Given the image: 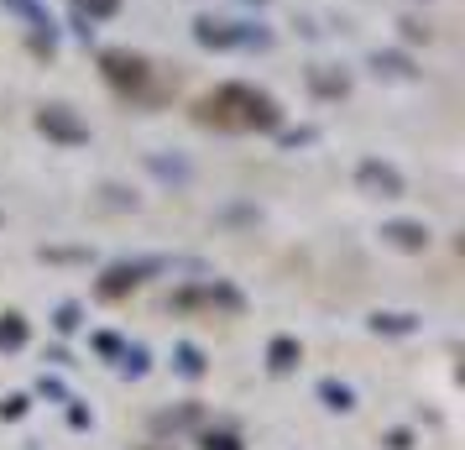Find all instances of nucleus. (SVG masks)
Segmentation results:
<instances>
[{"label":"nucleus","instance_id":"1","mask_svg":"<svg viewBox=\"0 0 465 450\" xmlns=\"http://www.w3.org/2000/svg\"><path fill=\"white\" fill-rule=\"evenodd\" d=\"M204 121H220V126H235V131H256V126H272L277 110L267 95L231 85V89H220V95L204 100Z\"/></svg>","mask_w":465,"mask_h":450},{"label":"nucleus","instance_id":"2","mask_svg":"<svg viewBox=\"0 0 465 450\" xmlns=\"http://www.w3.org/2000/svg\"><path fill=\"white\" fill-rule=\"evenodd\" d=\"M361 189L381 194V199H398V194H402V178H398L392 168H381V163H366V168H361Z\"/></svg>","mask_w":465,"mask_h":450},{"label":"nucleus","instance_id":"3","mask_svg":"<svg viewBox=\"0 0 465 450\" xmlns=\"http://www.w3.org/2000/svg\"><path fill=\"white\" fill-rule=\"evenodd\" d=\"M43 131H47V136H58V142H84V136H89V131L79 126V121H74L64 105L43 110Z\"/></svg>","mask_w":465,"mask_h":450},{"label":"nucleus","instance_id":"4","mask_svg":"<svg viewBox=\"0 0 465 450\" xmlns=\"http://www.w3.org/2000/svg\"><path fill=\"white\" fill-rule=\"evenodd\" d=\"M381 236L392 241L398 252H423V246H429V231H423V225H413V220H392Z\"/></svg>","mask_w":465,"mask_h":450},{"label":"nucleus","instance_id":"5","mask_svg":"<svg viewBox=\"0 0 465 450\" xmlns=\"http://www.w3.org/2000/svg\"><path fill=\"white\" fill-rule=\"evenodd\" d=\"M298 356H303V351H298V341H288V335H277V341L267 345V362H272V372H293Z\"/></svg>","mask_w":465,"mask_h":450},{"label":"nucleus","instance_id":"6","mask_svg":"<svg viewBox=\"0 0 465 450\" xmlns=\"http://www.w3.org/2000/svg\"><path fill=\"white\" fill-rule=\"evenodd\" d=\"M26 345V320L22 315H0V351H16Z\"/></svg>","mask_w":465,"mask_h":450},{"label":"nucleus","instance_id":"7","mask_svg":"<svg viewBox=\"0 0 465 450\" xmlns=\"http://www.w3.org/2000/svg\"><path fill=\"white\" fill-rule=\"evenodd\" d=\"M319 398L335 408V414H351V408H356V393H351L345 383H319Z\"/></svg>","mask_w":465,"mask_h":450},{"label":"nucleus","instance_id":"8","mask_svg":"<svg viewBox=\"0 0 465 450\" xmlns=\"http://www.w3.org/2000/svg\"><path fill=\"white\" fill-rule=\"evenodd\" d=\"M136 267H115V273H110L105 283H100V294H105V299H121V294H126V288H136Z\"/></svg>","mask_w":465,"mask_h":450},{"label":"nucleus","instance_id":"9","mask_svg":"<svg viewBox=\"0 0 465 450\" xmlns=\"http://www.w3.org/2000/svg\"><path fill=\"white\" fill-rule=\"evenodd\" d=\"M178 372H183V377H199V372H204V356H199L193 345H178Z\"/></svg>","mask_w":465,"mask_h":450},{"label":"nucleus","instance_id":"10","mask_svg":"<svg viewBox=\"0 0 465 450\" xmlns=\"http://www.w3.org/2000/svg\"><path fill=\"white\" fill-rule=\"evenodd\" d=\"M371 330H413V320H408V315H377Z\"/></svg>","mask_w":465,"mask_h":450},{"label":"nucleus","instance_id":"11","mask_svg":"<svg viewBox=\"0 0 465 450\" xmlns=\"http://www.w3.org/2000/svg\"><path fill=\"white\" fill-rule=\"evenodd\" d=\"M204 450H246L235 435H204Z\"/></svg>","mask_w":465,"mask_h":450},{"label":"nucleus","instance_id":"12","mask_svg":"<svg viewBox=\"0 0 465 450\" xmlns=\"http://www.w3.org/2000/svg\"><path fill=\"white\" fill-rule=\"evenodd\" d=\"M26 414V398L22 393H16V398H5V404H0V419H22Z\"/></svg>","mask_w":465,"mask_h":450},{"label":"nucleus","instance_id":"13","mask_svg":"<svg viewBox=\"0 0 465 450\" xmlns=\"http://www.w3.org/2000/svg\"><path fill=\"white\" fill-rule=\"evenodd\" d=\"M381 445H387V450H413V435H408V429H392Z\"/></svg>","mask_w":465,"mask_h":450},{"label":"nucleus","instance_id":"14","mask_svg":"<svg viewBox=\"0 0 465 450\" xmlns=\"http://www.w3.org/2000/svg\"><path fill=\"white\" fill-rule=\"evenodd\" d=\"M74 325H79V309H74V304H68L64 315H58V330H74Z\"/></svg>","mask_w":465,"mask_h":450},{"label":"nucleus","instance_id":"15","mask_svg":"<svg viewBox=\"0 0 465 450\" xmlns=\"http://www.w3.org/2000/svg\"><path fill=\"white\" fill-rule=\"evenodd\" d=\"M84 11H115V0H79Z\"/></svg>","mask_w":465,"mask_h":450}]
</instances>
